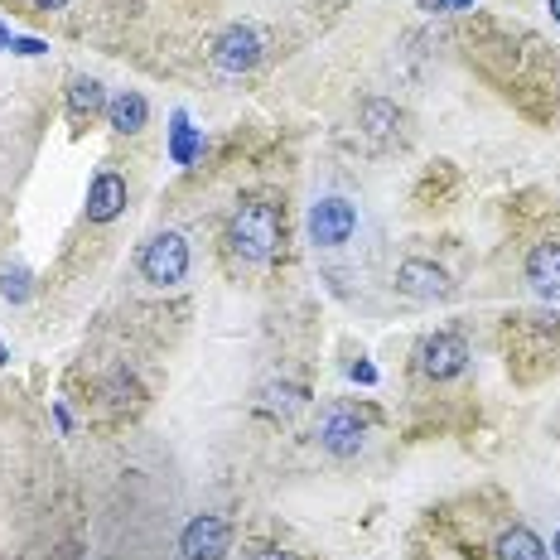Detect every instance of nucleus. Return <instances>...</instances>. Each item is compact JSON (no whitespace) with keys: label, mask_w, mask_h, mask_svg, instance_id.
Listing matches in <instances>:
<instances>
[{"label":"nucleus","mask_w":560,"mask_h":560,"mask_svg":"<svg viewBox=\"0 0 560 560\" xmlns=\"http://www.w3.org/2000/svg\"><path fill=\"white\" fill-rule=\"evenodd\" d=\"M227 242L242 261H266L280 247V213L271 203H242L227 227Z\"/></svg>","instance_id":"1"},{"label":"nucleus","mask_w":560,"mask_h":560,"mask_svg":"<svg viewBox=\"0 0 560 560\" xmlns=\"http://www.w3.org/2000/svg\"><path fill=\"white\" fill-rule=\"evenodd\" d=\"M140 276L150 280V285H179V280L189 276V242L179 237V232H160V237H150L145 242V252H140Z\"/></svg>","instance_id":"2"},{"label":"nucleus","mask_w":560,"mask_h":560,"mask_svg":"<svg viewBox=\"0 0 560 560\" xmlns=\"http://www.w3.org/2000/svg\"><path fill=\"white\" fill-rule=\"evenodd\" d=\"M358 227V208L348 198H319L309 208V242L314 247H343Z\"/></svg>","instance_id":"3"},{"label":"nucleus","mask_w":560,"mask_h":560,"mask_svg":"<svg viewBox=\"0 0 560 560\" xmlns=\"http://www.w3.org/2000/svg\"><path fill=\"white\" fill-rule=\"evenodd\" d=\"M469 367V343L459 334H435L420 343V372L430 377V382H449V377H459Z\"/></svg>","instance_id":"4"},{"label":"nucleus","mask_w":560,"mask_h":560,"mask_svg":"<svg viewBox=\"0 0 560 560\" xmlns=\"http://www.w3.org/2000/svg\"><path fill=\"white\" fill-rule=\"evenodd\" d=\"M227 541H232V532H227L223 517H194L189 527H184V536H179V551H184V560H223L227 556Z\"/></svg>","instance_id":"5"},{"label":"nucleus","mask_w":560,"mask_h":560,"mask_svg":"<svg viewBox=\"0 0 560 560\" xmlns=\"http://www.w3.org/2000/svg\"><path fill=\"white\" fill-rule=\"evenodd\" d=\"M319 445L329 449V454H338V459H353L363 449V420H358V411H348V406L324 411V420H319Z\"/></svg>","instance_id":"6"},{"label":"nucleus","mask_w":560,"mask_h":560,"mask_svg":"<svg viewBox=\"0 0 560 560\" xmlns=\"http://www.w3.org/2000/svg\"><path fill=\"white\" fill-rule=\"evenodd\" d=\"M213 63L223 68V73H247V68H256L261 63V34H256L252 25H232L213 44Z\"/></svg>","instance_id":"7"},{"label":"nucleus","mask_w":560,"mask_h":560,"mask_svg":"<svg viewBox=\"0 0 560 560\" xmlns=\"http://www.w3.org/2000/svg\"><path fill=\"white\" fill-rule=\"evenodd\" d=\"M396 290L411 295V300H445L454 285H449V276L435 261H401L396 266Z\"/></svg>","instance_id":"8"},{"label":"nucleus","mask_w":560,"mask_h":560,"mask_svg":"<svg viewBox=\"0 0 560 560\" xmlns=\"http://www.w3.org/2000/svg\"><path fill=\"white\" fill-rule=\"evenodd\" d=\"M126 208V179L121 174H97L92 189H87V218L92 223H112Z\"/></svg>","instance_id":"9"},{"label":"nucleus","mask_w":560,"mask_h":560,"mask_svg":"<svg viewBox=\"0 0 560 560\" xmlns=\"http://www.w3.org/2000/svg\"><path fill=\"white\" fill-rule=\"evenodd\" d=\"M527 280L541 300H560V242H541L527 256Z\"/></svg>","instance_id":"10"},{"label":"nucleus","mask_w":560,"mask_h":560,"mask_svg":"<svg viewBox=\"0 0 560 560\" xmlns=\"http://www.w3.org/2000/svg\"><path fill=\"white\" fill-rule=\"evenodd\" d=\"M493 551H498V560H546V541L527 527H512V532L498 536Z\"/></svg>","instance_id":"11"},{"label":"nucleus","mask_w":560,"mask_h":560,"mask_svg":"<svg viewBox=\"0 0 560 560\" xmlns=\"http://www.w3.org/2000/svg\"><path fill=\"white\" fill-rule=\"evenodd\" d=\"M145 116H150V107H145V97H140V92H121V97L112 102V126L121 131V136L140 131V126H145Z\"/></svg>","instance_id":"12"},{"label":"nucleus","mask_w":560,"mask_h":560,"mask_svg":"<svg viewBox=\"0 0 560 560\" xmlns=\"http://www.w3.org/2000/svg\"><path fill=\"white\" fill-rule=\"evenodd\" d=\"M68 102H73V116H92L102 112V83H92V78H73V87H68Z\"/></svg>","instance_id":"13"},{"label":"nucleus","mask_w":560,"mask_h":560,"mask_svg":"<svg viewBox=\"0 0 560 560\" xmlns=\"http://www.w3.org/2000/svg\"><path fill=\"white\" fill-rule=\"evenodd\" d=\"M396 121H401V116H396V107L392 102H367L363 107V126H367V136H387V131H392Z\"/></svg>","instance_id":"14"},{"label":"nucleus","mask_w":560,"mask_h":560,"mask_svg":"<svg viewBox=\"0 0 560 560\" xmlns=\"http://www.w3.org/2000/svg\"><path fill=\"white\" fill-rule=\"evenodd\" d=\"M194 155H198V136H194V126H189V116L179 112L174 116V160H179V165H189Z\"/></svg>","instance_id":"15"},{"label":"nucleus","mask_w":560,"mask_h":560,"mask_svg":"<svg viewBox=\"0 0 560 560\" xmlns=\"http://www.w3.org/2000/svg\"><path fill=\"white\" fill-rule=\"evenodd\" d=\"M25 271H5V276H0V295H5V300H15V305H20V300H29V285H25Z\"/></svg>","instance_id":"16"},{"label":"nucleus","mask_w":560,"mask_h":560,"mask_svg":"<svg viewBox=\"0 0 560 560\" xmlns=\"http://www.w3.org/2000/svg\"><path fill=\"white\" fill-rule=\"evenodd\" d=\"M271 406H280V411H295V406H300V401H305V392H300V387H271Z\"/></svg>","instance_id":"17"},{"label":"nucleus","mask_w":560,"mask_h":560,"mask_svg":"<svg viewBox=\"0 0 560 560\" xmlns=\"http://www.w3.org/2000/svg\"><path fill=\"white\" fill-rule=\"evenodd\" d=\"M425 10H435V15H449V10H474V0H420Z\"/></svg>","instance_id":"18"},{"label":"nucleus","mask_w":560,"mask_h":560,"mask_svg":"<svg viewBox=\"0 0 560 560\" xmlns=\"http://www.w3.org/2000/svg\"><path fill=\"white\" fill-rule=\"evenodd\" d=\"M247 560H290V556H285L280 546H256V551H252Z\"/></svg>","instance_id":"19"},{"label":"nucleus","mask_w":560,"mask_h":560,"mask_svg":"<svg viewBox=\"0 0 560 560\" xmlns=\"http://www.w3.org/2000/svg\"><path fill=\"white\" fill-rule=\"evenodd\" d=\"M353 377H358V382H377V372H372L367 363H358V367H353Z\"/></svg>","instance_id":"20"},{"label":"nucleus","mask_w":560,"mask_h":560,"mask_svg":"<svg viewBox=\"0 0 560 560\" xmlns=\"http://www.w3.org/2000/svg\"><path fill=\"white\" fill-rule=\"evenodd\" d=\"M34 5H39V10H63L68 0H34Z\"/></svg>","instance_id":"21"},{"label":"nucleus","mask_w":560,"mask_h":560,"mask_svg":"<svg viewBox=\"0 0 560 560\" xmlns=\"http://www.w3.org/2000/svg\"><path fill=\"white\" fill-rule=\"evenodd\" d=\"M546 5H551V15H556V20H560V0H546Z\"/></svg>","instance_id":"22"},{"label":"nucleus","mask_w":560,"mask_h":560,"mask_svg":"<svg viewBox=\"0 0 560 560\" xmlns=\"http://www.w3.org/2000/svg\"><path fill=\"white\" fill-rule=\"evenodd\" d=\"M551 551H556V560H560V532H556V546H551Z\"/></svg>","instance_id":"23"}]
</instances>
